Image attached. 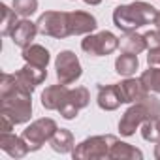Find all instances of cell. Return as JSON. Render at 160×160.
<instances>
[{
	"label": "cell",
	"instance_id": "6da1fadb",
	"mask_svg": "<svg viewBox=\"0 0 160 160\" xmlns=\"http://www.w3.org/2000/svg\"><path fill=\"white\" fill-rule=\"evenodd\" d=\"M156 8L147 4V2H132V4H122L117 6L113 12V23L119 30L122 32H134L139 27L151 25L156 19Z\"/></svg>",
	"mask_w": 160,
	"mask_h": 160
},
{
	"label": "cell",
	"instance_id": "7a4b0ae2",
	"mask_svg": "<svg viewBox=\"0 0 160 160\" xmlns=\"http://www.w3.org/2000/svg\"><path fill=\"white\" fill-rule=\"evenodd\" d=\"M160 117V102L158 98H154L152 94H147L143 100L132 104L124 115L121 117L119 121V132L121 136L124 138H130L136 134V130L145 122V121H151V119H158Z\"/></svg>",
	"mask_w": 160,
	"mask_h": 160
},
{
	"label": "cell",
	"instance_id": "3957f363",
	"mask_svg": "<svg viewBox=\"0 0 160 160\" xmlns=\"http://www.w3.org/2000/svg\"><path fill=\"white\" fill-rule=\"evenodd\" d=\"M17 77V75H15ZM32 94L27 92L19 79H17V89L10 94H4L0 96L2 100V109H0V115H6L13 121V124H25L30 121L32 117Z\"/></svg>",
	"mask_w": 160,
	"mask_h": 160
},
{
	"label": "cell",
	"instance_id": "277c9868",
	"mask_svg": "<svg viewBox=\"0 0 160 160\" xmlns=\"http://www.w3.org/2000/svg\"><path fill=\"white\" fill-rule=\"evenodd\" d=\"M117 143V138L111 134L106 136H92L73 147L72 156L75 160H102L111 156V149Z\"/></svg>",
	"mask_w": 160,
	"mask_h": 160
},
{
	"label": "cell",
	"instance_id": "5b68a950",
	"mask_svg": "<svg viewBox=\"0 0 160 160\" xmlns=\"http://www.w3.org/2000/svg\"><path fill=\"white\" fill-rule=\"evenodd\" d=\"M36 25H38V32L43 36H49V38L64 40V38L72 36L68 12H45L40 15Z\"/></svg>",
	"mask_w": 160,
	"mask_h": 160
},
{
	"label": "cell",
	"instance_id": "8992f818",
	"mask_svg": "<svg viewBox=\"0 0 160 160\" xmlns=\"http://www.w3.org/2000/svg\"><path fill=\"white\" fill-rule=\"evenodd\" d=\"M57 130H58V126H57V122L53 119L42 117V119H36L34 122H30V126H27L21 136L27 141L30 151H40L42 145L45 141H49Z\"/></svg>",
	"mask_w": 160,
	"mask_h": 160
},
{
	"label": "cell",
	"instance_id": "52a82bcc",
	"mask_svg": "<svg viewBox=\"0 0 160 160\" xmlns=\"http://www.w3.org/2000/svg\"><path fill=\"white\" fill-rule=\"evenodd\" d=\"M55 70H57V79L62 85H72L81 77V62L73 51H60L55 58Z\"/></svg>",
	"mask_w": 160,
	"mask_h": 160
},
{
	"label": "cell",
	"instance_id": "ba28073f",
	"mask_svg": "<svg viewBox=\"0 0 160 160\" xmlns=\"http://www.w3.org/2000/svg\"><path fill=\"white\" fill-rule=\"evenodd\" d=\"M119 43L121 40L113 32L102 30L98 34H87L85 40L81 42V49L92 57H106V55H111L119 47Z\"/></svg>",
	"mask_w": 160,
	"mask_h": 160
},
{
	"label": "cell",
	"instance_id": "9c48e42d",
	"mask_svg": "<svg viewBox=\"0 0 160 160\" xmlns=\"http://www.w3.org/2000/svg\"><path fill=\"white\" fill-rule=\"evenodd\" d=\"M17 79H19V83L21 87L27 91V92H34V89L38 85H42L45 81V77H47V70L42 68V66H36V64H25L19 72H15Z\"/></svg>",
	"mask_w": 160,
	"mask_h": 160
},
{
	"label": "cell",
	"instance_id": "30bf717a",
	"mask_svg": "<svg viewBox=\"0 0 160 160\" xmlns=\"http://www.w3.org/2000/svg\"><path fill=\"white\" fill-rule=\"evenodd\" d=\"M68 21H70V32L72 36H87L92 34L98 27L96 17L89 12H68Z\"/></svg>",
	"mask_w": 160,
	"mask_h": 160
},
{
	"label": "cell",
	"instance_id": "8fae6325",
	"mask_svg": "<svg viewBox=\"0 0 160 160\" xmlns=\"http://www.w3.org/2000/svg\"><path fill=\"white\" fill-rule=\"evenodd\" d=\"M117 87H119V94H121L122 104H136L149 94V91L141 83V79H134V77H126L124 81L117 83Z\"/></svg>",
	"mask_w": 160,
	"mask_h": 160
},
{
	"label": "cell",
	"instance_id": "7c38bea8",
	"mask_svg": "<svg viewBox=\"0 0 160 160\" xmlns=\"http://www.w3.org/2000/svg\"><path fill=\"white\" fill-rule=\"evenodd\" d=\"M68 94H70V89L66 85H62V83L51 85L42 92V106L49 111H58L66 104Z\"/></svg>",
	"mask_w": 160,
	"mask_h": 160
},
{
	"label": "cell",
	"instance_id": "4fadbf2b",
	"mask_svg": "<svg viewBox=\"0 0 160 160\" xmlns=\"http://www.w3.org/2000/svg\"><path fill=\"white\" fill-rule=\"evenodd\" d=\"M36 34H38V25L36 23H32L30 19H21L17 25H15V28L12 30V42L17 45V47H21V49H25V47H28L30 43H32V40L36 38Z\"/></svg>",
	"mask_w": 160,
	"mask_h": 160
},
{
	"label": "cell",
	"instance_id": "5bb4252c",
	"mask_svg": "<svg viewBox=\"0 0 160 160\" xmlns=\"http://www.w3.org/2000/svg\"><path fill=\"white\" fill-rule=\"evenodd\" d=\"M0 149H2L6 154H10L12 158H23L28 154V145L23 139V136H15L12 132H2L0 134Z\"/></svg>",
	"mask_w": 160,
	"mask_h": 160
},
{
	"label": "cell",
	"instance_id": "9a60e30c",
	"mask_svg": "<svg viewBox=\"0 0 160 160\" xmlns=\"http://www.w3.org/2000/svg\"><path fill=\"white\" fill-rule=\"evenodd\" d=\"M96 102H98V108H100V109H104V111H115V109L122 104L117 83H115V85H100V87H98Z\"/></svg>",
	"mask_w": 160,
	"mask_h": 160
},
{
	"label": "cell",
	"instance_id": "2e32d148",
	"mask_svg": "<svg viewBox=\"0 0 160 160\" xmlns=\"http://www.w3.org/2000/svg\"><path fill=\"white\" fill-rule=\"evenodd\" d=\"M121 49L124 51V53H130V55H139V53H143L145 49H149V45H147V40H145V36L143 34H138L136 30L134 32H126L122 38H121Z\"/></svg>",
	"mask_w": 160,
	"mask_h": 160
},
{
	"label": "cell",
	"instance_id": "e0dca14e",
	"mask_svg": "<svg viewBox=\"0 0 160 160\" xmlns=\"http://www.w3.org/2000/svg\"><path fill=\"white\" fill-rule=\"evenodd\" d=\"M21 55H23L25 62L36 64V66H42V68H47V64H49V60H51L49 51H47L43 45H38V43H30L28 47H25Z\"/></svg>",
	"mask_w": 160,
	"mask_h": 160
},
{
	"label": "cell",
	"instance_id": "ac0fdd59",
	"mask_svg": "<svg viewBox=\"0 0 160 160\" xmlns=\"http://www.w3.org/2000/svg\"><path fill=\"white\" fill-rule=\"evenodd\" d=\"M49 145L55 152H60V154H66V152H72L73 151V134L66 128H58L53 138L49 139Z\"/></svg>",
	"mask_w": 160,
	"mask_h": 160
},
{
	"label": "cell",
	"instance_id": "d6986e66",
	"mask_svg": "<svg viewBox=\"0 0 160 160\" xmlns=\"http://www.w3.org/2000/svg\"><path fill=\"white\" fill-rule=\"evenodd\" d=\"M109 158H113V160H136V158L141 160L143 158V152L139 149H136L134 145L117 139V143L111 149V156Z\"/></svg>",
	"mask_w": 160,
	"mask_h": 160
},
{
	"label": "cell",
	"instance_id": "ffe728a7",
	"mask_svg": "<svg viewBox=\"0 0 160 160\" xmlns=\"http://www.w3.org/2000/svg\"><path fill=\"white\" fill-rule=\"evenodd\" d=\"M139 66V60H138V55H130V53H122L117 57L115 60V72L119 75H124V77H132L136 73Z\"/></svg>",
	"mask_w": 160,
	"mask_h": 160
},
{
	"label": "cell",
	"instance_id": "44dd1931",
	"mask_svg": "<svg viewBox=\"0 0 160 160\" xmlns=\"http://www.w3.org/2000/svg\"><path fill=\"white\" fill-rule=\"evenodd\" d=\"M0 12H2V23H0V34L2 36H10L12 30L15 28L17 21V12L6 4H0Z\"/></svg>",
	"mask_w": 160,
	"mask_h": 160
},
{
	"label": "cell",
	"instance_id": "7402d4cb",
	"mask_svg": "<svg viewBox=\"0 0 160 160\" xmlns=\"http://www.w3.org/2000/svg\"><path fill=\"white\" fill-rule=\"evenodd\" d=\"M141 83L145 85V89L149 92H154V94H160V68H152L149 66V70H145L141 75Z\"/></svg>",
	"mask_w": 160,
	"mask_h": 160
},
{
	"label": "cell",
	"instance_id": "603a6c76",
	"mask_svg": "<svg viewBox=\"0 0 160 160\" xmlns=\"http://www.w3.org/2000/svg\"><path fill=\"white\" fill-rule=\"evenodd\" d=\"M68 104H72L73 108H77L79 111H81L83 108L89 106L91 102V94L85 87H75V89H70V94H68Z\"/></svg>",
	"mask_w": 160,
	"mask_h": 160
},
{
	"label": "cell",
	"instance_id": "cb8c5ba5",
	"mask_svg": "<svg viewBox=\"0 0 160 160\" xmlns=\"http://www.w3.org/2000/svg\"><path fill=\"white\" fill-rule=\"evenodd\" d=\"M12 8L17 12L19 17H30L32 13H36L38 10V0H13Z\"/></svg>",
	"mask_w": 160,
	"mask_h": 160
},
{
	"label": "cell",
	"instance_id": "d4e9b609",
	"mask_svg": "<svg viewBox=\"0 0 160 160\" xmlns=\"http://www.w3.org/2000/svg\"><path fill=\"white\" fill-rule=\"evenodd\" d=\"M147 64L152 68H160V47H149Z\"/></svg>",
	"mask_w": 160,
	"mask_h": 160
},
{
	"label": "cell",
	"instance_id": "484cf974",
	"mask_svg": "<svg viewBox=\"0 0 160 160\" xmlns=\"http://www.w3.org/2000/svg\"><path fill=\"white\" fill-rule=\"evenodd\" d=\"M143 36H145L149 47H160V30H158V28H156V30H149V32H145Z\"/></svg>",
	"mask_w": 160,
	"mask_h": 160
},
{
	"label": "cell",
	"instance_id": "4316f807",
	"mask_svg": "<svg viewBox=\"0 0 160 160\" xmlns=\"http://www.w3.org/2000/svg\"><path fill=\"white\" fill-rule=\"evenodd\" d=\"M13 121L10 119V117H6V115H0V130L2 132H12L13 130Z\"/></svg>",
	"mask_w": 160,
	"mask_h": 160
},
{
	"label": "cell",
	"instance_id": "83f0119b",
	"mask_svg": "<svg viewBox=\"0 0 160 160\" xmlns=\"http://www.w3.org/2000/svg\"><path fill=\"white\" fill-rule=\"evenodd\" d=\"M156 122V141H154V158L160 160V117L154 121Z\"/></svg>",
	"mask_w": 160,
	"mask_h": 160
},
{
	"label": "cell",
	"instance_id": "f1b7e54d",
	"mask_svg": "<svg viewBox=\"0 0 160 160\" xmlns=\"http://www.w3.org/2000/svg\"><path fill=\"white\" fill-rule=\"evenodd\" d=\"M83 2H85V4H89V6H98L102 0H83Z\"/></svg>",
	"mask_w": 160,
	"mask_h": 160
},
{
	"label": "cell",
	"instance_id": "f546056e",
	"mask_svg": "<svg viewBox=\"0 0 160 160\" xmlns=\"http://www.w3.org/2000/svg\"><path fill=\"white\" fill-rule=\"evenodd\" d=\"M154 25H156V28L160 30V12L156 13V19H154Z\"/></svg>",
	"mask_w": 160,
	"mask_h": 160
}]
</instances>
